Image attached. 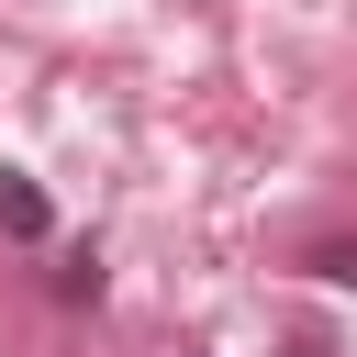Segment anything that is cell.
I'll list each match as a JSON object with an SVG mask.
<instances>
[{"label": "cell", "mask_w": 357, "mask_h": 357, "mask_svg": "<svg viewBox=\"0 0 357 357\" xmlns=\"http://www.w3.org/2000/svg\"><path fill=\"white\" fill-rule=\"evenodd\" d=\"M45 223H56V212H45V190H33L22 167H0V234H11V245H45Z\"/></svg>", "instance_id": "1"}, {"label": "cell", "mask_w": 357, "mask_h": 357, "mask_svg": "<svg viewBox=\"0 0 357 357\" xmlns=\"http://www.w3.org/2000/svg\"><path fill=\"white\" fill-rule=\"evenodd\" d=\"M56 301H100V257H89V245L56 257Z\"/></svg>", "instance_id": "2"}, {"label": "cell", "mask_w": 357, "mask_h": 357, "mask_svg": "<svg viewBox=\"0 0 357 357\" xmlns=\"http://www.w3.org/2000/svg\"><path fill=\"white\" fill-rule=\"evenodd\" d=\"M312 268H324L335 290H357V234H324V245H312Z\"/></svg>", "instance_id": "3"}, {"label": "cell", "mask_w": 357, "mask_h": 357, "mask_svg": "<svg viewBox=\"0 0 357 357\" xmlns=\"http://www.w3.org/2000/svg\"><path fill=\"white\" fill-rule=\"evenodd\" d=\"M290 357H335V346H324V335H290Z\"/></svg>", "instance_id": "4"}]
</instances>
